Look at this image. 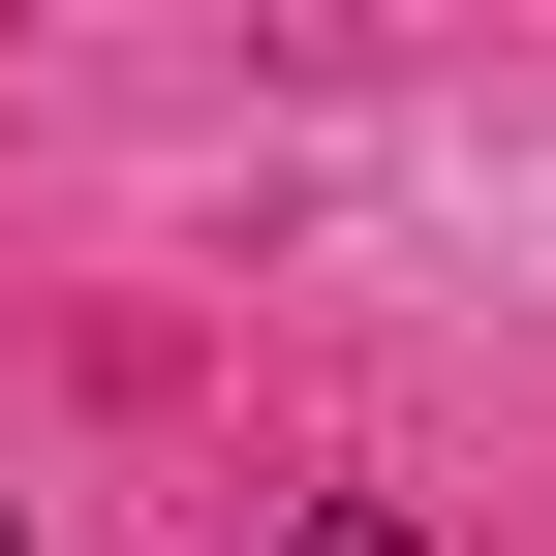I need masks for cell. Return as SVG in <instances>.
<instances>
[{"mask_svg": "<svg viewBox=\"0 0 556 556\" xmlns=\"http://www.w3.org/2000/svg\"><path fill=\"white\" fill-rule=\"evenodd\" d=\"M309 556H433V526H402V495H309Z\"/></svg>", "mask_w": 556, "mask_h": 556, "instance_id": "6da1fadb", "label": "cell"}, {"mask_svg": "<svg viewBox=\"0 0 556 556\" xmlns=\"http://www.w3.org/2000/svg\"><path fill=\"white\" fill-rule=\"evenodd\" d=\"M0 556H31V495H0Z\"/></svg>", "mask_w": 556, "mask_h": 556, "instance_id": "7a4b0ae2", "label": "cell"}]
</instances>
